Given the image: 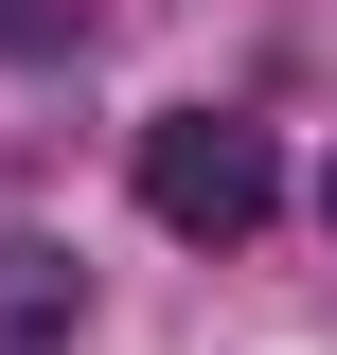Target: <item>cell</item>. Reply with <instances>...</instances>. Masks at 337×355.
I'll return each instance as SVG.
<instances>
[{"label":"cell","mask_w":337,"mask_h":355,"mask_svg":"<svg viewBox=\"0 0 337 355\" xmlns=\"http://www.w3.org/2000/svg\"><path fill=\"white\" fill-rule=\"evenodd\" d=\"M71 320H89V266L53 231H0V355H71Z\"/></svg>","instance_id":"obj_2"},{"label":"cell","mask_w":337,"mask_h":355,"mask_svg":"<svg viewBox=\"0 0 337 355\" xmlns=\"http://www.w3.org/2000/svg\"><path fill=\"white\" fill-rule=\"evenodd\" d=\"M89 18H107V0H0V53H71Z\"/></svg>","instance_id":"obj_3"},{"label":"cell","mask_w":337,"mask_h":355,"mask_svg":"<svg viewBox=\"0 0 337 355\" xmlns=\"http://www.w3.org/2000/svg\"><path fill=\"white\" fill-rule=\"evenodd\" d=\"M266 196H284L266 125H231V107H160V125H142V214H160L178 249H249Z\"/></svg>","instance_id":"obj_1"}]
</instances>
